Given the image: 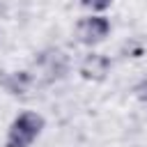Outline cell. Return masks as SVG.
<instances>
[{"mask_svg": "<svg viewBox=\"0 0 147 147\" xmlns=\"http://www.w3.org/2000/svg\"><path fill=\"white\" fill-rule=\"evenodd\" d=\"M30 71L34 74V80L41 83V85L57 83V80L67 78V74H69V55L62 48H55V46L44 48L34 55Z\"/></svg>", "mask_w": 147, "mask_h": 147, "instance_id": "6da1fadb", "label": "cell"}, {"mask_svg": "<svg viewBox=\"0 0 147 147\" xmlns=\"http://www.w3.org/2000/svg\"><path fill=\"white\" fill-rule=\"evenodd\" d=\"M46 119L34 113V110H23L18 113L9 129H7V138H5V147H30L44 131Z\"/></svg>", "mask_w": 147, "mask_h": 147, "instance_id": "7a4b0ae2", "label": "cell"}, {"mask_svg": "<svg viewBox=\"0 0 147 147\" xmlns=\"http://www.w3.org/2000/svg\"><path fill=\"white\" fill-rule=\"evenodd\" d=\"M110 34V18L103 14H90L83 16L76 23V37L85 46H96Z\"/></svg>", "mask_w": 147, "mask_h": 147, "instance_id": "3957f363", "label": "cell"}, {"mask_svg": "<svg viewBox=\"0 0 147 147\" xmlns=\"http://www.w3.org/2000/svg\"><path fill=\"white\" fill-rule=\"evenodd\" d=\"M113 69V60L106 55V53H96V51H90L80 64H78V74L83 80H90V83H103L108 78Z\"/></svg>", "mask_w": 147, "mask_h": 147, "instance_id": "277c9868", "label": "cell"}, {"mask_svg": "<svg viewBox=\"0 0 147 147\" xmlns=\"http://www.w3.org/2000/svg\"><path fill=\"white\" fill-rule=\"evenodd\" d=\"M34 85H37V80H34V74H32L30 69L11 71V74H7V76H5V80H2L5 92H7V94H11V96H25Z\"/></svg>", "mask_w": 147, "mask_h": 147, "instance_id": "5b68a950", "label": "cell"}, {"mask_svg": "<svg viewBox=\"0 0 147 147\" xmlns=\"http://www.w3.org/2000/svg\"><path fill=\"white\" fill-rule=\"evenodd\" d=\"M80 5L85 9H90L92 14H101V11H106L113 5V0H80Z\"/></svg>", "mask_w": 147, "mask_h": 147, "instance_id": "8992f818", "label": "cell"}, {"mask_svg": "<svg viewBox=\"0 0 147 147\" xmlns=\"http://www.w3.org/2000/svg\"><path fill=\"white\" fill-rule=\"evenodd\" d=\"M133 96H136L140 103H145V106H147V76H145V78H140V80L133 85Z\"/></svg>", "mask_w": 147, "mask_h": 147, "instance_id": "52a82bcc", "label": "cell"}]
</instances>
